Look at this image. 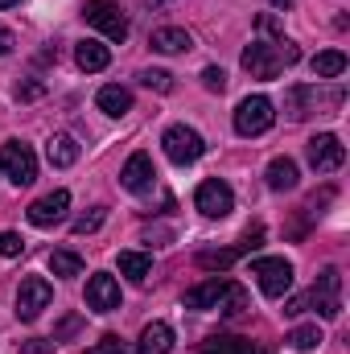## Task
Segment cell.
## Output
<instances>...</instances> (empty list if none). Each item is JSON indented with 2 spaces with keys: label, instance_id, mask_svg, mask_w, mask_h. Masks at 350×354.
<instances>
[{
  "label": "cell",
  "instance_id": "34",
  "mask_svg": "<svg viewBox=\"0 0 350 354\" xmlns=\"http://www.w3.org/2000/svg\"><path fill=\"white\" fill-rule=\"evenodd\" d=\"M12 46H17V37H12V33H8V29L0 25V58H4V54H8Z\"/></svg>",
  "mask_w": 350,
  "mask_h": 354
},
{
  "label": "cell",
  "instance_id": "15",
  "mask_svg": "<svg viewBox=\"0 0 350 354\" xmlns=\"http://www.w3.org/2000/svg\"><path fill=\"white\" fill-rule=\"evenodd\" d=\"M87 309L95 313H111V309H120V284H116V276H107V272H95L87 280Z\"/></svg>",
  "mask_w": 350,
  "mask_h": 354
},
{
  "label": "cell",
  "instance_id": "35",
  "mask_svg": "<svg viewBox=\"0 0 350 354\" xmlns=\"http://www.w3.org/2000/svg\"><path fill=\"white\" fill-rule=\"evenodd\" d=\"M268 4H276V8H288V4H293V0H268Z\"/></svg>",
  "mask_w": 350,
  "mask_h": 354
},
{
  "label": "cell",
  "instance_id": "3",
  "mask_svg": "<svg viewBox=\"0 0 350 354\" xmlns=\"http://www.w3.org/2000/svg\"><path fill=\"white\" fill-rule=\"evenodd\" d=\"M185 309H219V313H243L248 292L231 280H202L185 292Z\"/></svg>",
  "mask_w": 350,
  "mask_h": 354
},
{
  "label": "cell",
  "instance_id": "1",
  "mask_svg": "<svg viewBox=\"0 0 350 354\" xmlns=\"http://www.w3.org/2000/svg\"><path fill=\"white\" fill-rule=\"evenodd\" d=\"M293 62H301V50L293 41H252L243 50V71L252 79H264V83L280 79V71L293 66Z\"/></svg>",
  "mask_w": 350,
  "mask_h": 354
},
{
  "label": "cell",
  "instance_id": "16",
  "mask_svg": "<svg viewBox=\"0 0 350 354\" xmlns=\"http://www.w3.org/2000/svg\"><path fill=\"white\" fill-rule=\"evenodd\" d=\"M252 248H260V227H256V231H252V235H248V239H243L239 248H219V252H202V256H198V268H210V272L219 268V272H223V268H231L235 260H239V256H243V252H252Z\"/></svg>",
  "mask_w": 350,
  "mask_h": 354
},
{
  "label": "cell",
  "instance_id": "7",
  "mask_svg": "<svg viewBox=\"0 0 350 354\" xmlns=\"http://www.w3.org/2000/svg\"><path fill=\"white\" fill-rule=\"evenodd\" d=\"M252 276L260 280L264 297H272V301H280L293 288V264L284 256H264V260H256L252 264Z\"/></svg>",
  "mask_w": 350,
  "mask_h": 354
},
{
  "label": "cell",
  "instance_id": "25",
  "mask_svg": "<svg viewBox=\"0 0 350 354\" xmlns=\"http://www.w3.org/2000/svg\"><path fill=\"white\" fill-rule=\"evenodd\" d=\"M309 66H313V79H342V75H347V54H342V50H326V54H317Z\"/></svg>",
  "mask_w": 350,
  "mask_h": 354
},
{
  "label": "cell",
  "instance_id": "29",
  "mask_svg": "<svg viewBox=\"0 0 350 354\" xmlns=\"http://www.w3.org/2000/svg\"><path fill=\"white\" fill-rule=\"evenodd\" d=\"M140 87L169 95V91H174V75H169V71H140Z\"/></svg>",
  "mask_w": 350,
  "mask_h": 354
},
{
  "label": "cell",
  "instance_id": "8",
  "mask_svg": "<svg viewBox=\"0 0 350 354\" xmlns=\"http://www.w3.org/2000/svg\"><path fill=\"white\" fill-rule=\"evenodd\" d=\"M194 206H198L206 218H227V214L235 210V194H231V185H227V181L206 177V181L194 189Z\"/></svg>",
  "mask_w": 350,
  "mask_h": 354
},
{
  "label": "cell",
  "instance_id": "33",
  "mask_svg": "<svg viewBox=\"0 0 350 354\" xmlns=\"http://www.w3.org/2000/svg\"><path fill=\"white\" fill-rule=\"evenodd\" d=\"M21 354H54V338H29L21 342Z\"/></svg>",
  "mask_w": 350,
  "mask_h": 354
},
{
  "label": "cell",
  "instance_id": "36",
  "mask_svg": "<svg viewBox=\"0 0 350 354\" xmlns=\"http://www.w3.org/2000/svg\"><path fill=\"white\" fill-rule=\"evenodd\" d=\"M12 4H21V0H0V8H12Z\"/></svg>",
  "mask_w": 350,
  "mask_h": 354
},
{
  "label": "cell",
  "instance_id": "20",
  "mask_svg": "<svg viewBox=\"0 0 350 354\" xmlns=\"http://www.w3.org/2000/svg\"><path fill=\"white\" fill-rule=\"evenodd\" d=\"M95 103H99L103 115H124V111H132V91L120 87V83H107V87L95 95Z\"/></svg>",
  "mask_w": 350,
  "mask_h": 354
},
{
  "label": "cell",
  "instance_id": "31",
  "mask_svg": "<svg viewBox=\"0 0 350 354\" xmlns=\"http://www.w3.org/2000/svg\"><path fill=\"white\" fill-rule=\"evenodd\" d=\"M87 354H128V346H124L116 334H107V338H99V342H95Z\"/></svg>",
  "mask_w": 350,
  "mask_h": 354
},
{
  "label": "cell",
  "instance_id": "30",
  "mask_svg": "<svg viewBox=\"0 0 350 354\" xmlns=\"http://www.w3.org/2000/svg\"><path fill=\"white\" fill-rule=\"evenodd\" d=\"M21 248H25V239H21L17 231H0V256H4V260L21 256Z\"/></svg>",
  "mask_w": 350,
  "mask_h": 354
},
{
  "label": "cell",
  "instance_id": "6",
  "mask_svg": "<svg viewBox=\"0 0 350 354\" xmlns=\"http://www.w3.org/2000/svg\"><path fill=\"white\" fill-rule=\"evenodd\" d=\"M161 145H165V157H169L174 165H194V161L206 153V140H202L194 128H185V124H174V128H165Z\"/></svg>",
  "mask_w": 350,
  "mask_h": 354
},
{
  "label": "cell",
  "instance_id": "5",
  "mask_svg": "<svg viewBox=\"0 0 350 354\" xmlns=\"http://www.w3.org/2000/svg\"><path fill=\"white\" fill-rule=\"evenodd\" d=\"M0 169H4V177L21 189V185H33V181H37V157H33L29 145L8 140V145L0 149Z\"/></svg>",
  "mask_w": 350,
  "mask_h": 354
},
{
  "label": "cell",
  "instance_id": "24",
  "mask_svg": "<svg viewBox=\"0 0 350 354\" xmlns=\"http://www.w3.org/2000/svg\"><path fill=\"white\" fill-rule=\"evenodd\" d=\"M120 272L132 284H145L153 276V256H145V252H120Z\"/></svg>",
  "mask_w": 350,
  "mask_h": 354
},
{
  "label": "cell",
  "instance_id": "22",
  "mask_svg": "<svg viewBox=\"0 0 350 354\" xmlns=\"http://www.w3.org/2000/svg\"><path fill=\"white\" fill-rule=\"evenodd\" d=\"M153 50H157V54H185V50H194V37H190L185 29L165 25V29L153 33Z\"/></svg>",
  "mask_w": 350,
  "mask_h": 354
},
{
  "label": "cell",
  "instance_id": "13",
  "mask_svg": "<svg viewBox=\"0 0 350 354\" xmlns=\"http://www.w3.org/2000/svg\"><path fill=\"white\" fill-rule=\"evenodd\" d=\"M66 210H71V194L66 189H50V194H42L29 206V223L33 227H58L66 218Z\"/></svg>",
  "mask_w": 350,
  "mask_h": 354
},
{
  "label": "cell",
  "instance_id": "28",
  "mask_svg": "<svg viewBox=\"0 0 350 354\" xmlns=\"http://www.w3.org/2000/svg\"><path fill=\"white\" fill-rule=\"evenodd\" d=\"M103 218H107V206H95L91 214H79V218H75V227H71V231H75V235H91V231H99V227H103Z\"/></svg>",
  "mask_w": 350,
  "mask_h": 354
},
{
  "label": "cell",
  "instance_id": "26",
  "mask_svg": "<svg viewBox=\"0 0 350 354\" xmlns=\"http://www.w3.org/2000/svg\"><path fill=\"white\" fill-rule=\"evenodd\" d=\"M50 272H54V276H62V280H75V276H83V256H79V252L58 248V252H50Z\"/></svg>",
  "mask_w": 350,
  "mask_h": 354
},
{
  "label": "cell",
  "instance_id": "21",
  "mask_svg": "<svg viewBox=\"0 0 350 354\" xmlns=\"http://www.w3.org/2000/svg\"><path fill=\"white\" fill-rule=\"evenodd\" d=\"M46 157H50V165H54V169H71V165L79 161V140L62 132V136H54V140L46 145Z\"/></svg>",
  "mask_w": 350,
  "mask_h": 354
},
{
  "label": "cell",
  "instance_id": "9",
  "mask_svg": "<svg viewBox=\"0 0 350 354\" xmlns=\"http://www.w3.org/2000/svg\"><path fill=\"white\" fill-rule=\"evenodd\" d=\"M50 301H54L50 280H42V276H25L21 288H17V317H21V322H37L42 309H50Z\"/></svg>",
  "mask_w": 350,
  "mask_h": 354
},
{
  "label": "cell",
  "instance_id": "14",
  "mask_svg": "<svg viewBox=\"0 0 350 354\" xmlns=\"http://www.w3.org/2000/svg\"><path fill=\"white\" fill-rule=\"evenodd\" d=\"M153 181H157V169H153V157L149 153H132L124 161V169H120V185L124 189L145 194V189H153Z\"/></svg>",
  "mask_w": 350,
  "mask_h": 354
},
{
  "label": "cell",
  "instance_id": "10",
  "mask_svg": "<svg viewBox=\"0 0 350 354\" xmlns=\"http://www.w3.org/2000/svg\"><path fill=\"white\" fill-rule=\"evenodd\" d=\"M83 17H87V25H95V29H99L103 37H111V41H124V37H128V17H124L120 4H111V0H87Z\"/></svg>",
  "mask_w": 350,
  "mask_h": 354
},
{
  "label": "cell",
  "instance_id": "4",
  "mask_svg": "<svg viewBox=\"0 0 350 354\" xmlns=\"http://www.w3.org/2000/svg\"><path fill=\"white\" fill-rule=\"evenodd\" d=\"M272 124H276V107H272L268 95H248L235 107V132L239 136H264Z\"/></svg>",
  "mask_w": 350,
  "mask_h": 354
},
{
  "label": "cell",
  "instance_id": "11",
  "mask_svg": "<svg viewBox=\"0 0 350 354\" xmlns=\"http://www.w3.org/2000/svg\"><path fill=\"white\" fill-rule=\"evenodd\" d=\"M305 153H309V165H313L317 174H334V169H342V161H347V145H342L334 132L313 136Z\"/></svg>",
  "mask_w": 350,
  "mask_h": 354
},
{
  "label": "cell",
  "instance_id": "17",
  "mask_svg": "<svg viewBox=\"0 0 350 354\" xmlns=\"http://www.w3.org/2000/svg\"><path fill=\"white\" fill-rule=\"evenodd\" d=\"M174 351V330L165 322H149L140 330V342H136V354H169Z\"/></svg>",
  "mask_w": 350,
  "mask_h": 354
},
{
  "label": "cell",
  "instance_id": "37",
  "mask_svg": "<svg viewBox=\"0 0 350 354\" xmlns=\"http://www.w3.org/2000/svg\"><path fill=\"white\" fill-rule=\"evenodd\" d=\"M153 4H169V0H153Z\"/></svg>",
  "mask_w": 350,
  "mask_h": 354
},
{
  "label": "cell",
  "instance_id": "12",
  "mask_svg": "<svg viewBox=\"0 0 350 354\" xmlns=\"http://www.w3.org/2000/svg\"><path fill=\"white\" fill-rule=\"evenodd\" d=\"M342 91H317V87H293L288 91V120H305L317 107H338Z\"/></svg>",
  "mask_w": 350,
  "mask_h": 354
},
{
  "label": "cell",
  "instance_id": "18",
  "mask_svg": "<svg viewBox=\"0 0 350 354\" xmlns=\"http://www.w3.org/2000/svg\"><path fill=\"white\" fill-rule=\"evenodd\" d=\"M75 62H79V71H87V75H99V71H107V62H111V50L103 46V41H79L75 46Z\"/></svg>",
  "mask_w": 350,
  "mask_h": 354
},
{
  "label": "cell",
  "instance_id": "23",
  "mask_svg": "<svg viewBox=\"0 0 350 354\" xmlns=\"http://www.w3.org/2000/svg\"><path fill=\"white\" fill-rule=\"evenodd\" d=\"M268 189H276V194H280V189H297V161H293V157H276V161H272V165H268Z\"/></svg>",
  "mask_w": 350,
  "mask_h": 354
},
{
  "label": "cell",
  "instance_id": "19",
  "mask_svg": "<svg viewBox=\"0 0 350 354\" xmlns=\"http://www.w3.org/2000/svg\"><path fill=\"white\" fill-rule=\"evenodd\" d=\"M198 354H268L264 346H256L252 338H235V334H219V338H206Z\"/></svg>",
  "mask_w": 350,
  "mask_h": 354
},
{
  "label": "cell",
  "instance_id": "2",
  "mask_svg": "<svg viewBox=\"0 0 350 354\" xmlns=\"http://www.w3.org/2000/svg\"><path fill=\"white\" fill-rule=\"evenodd\" d=\"M305 309H317L326 322H334V317L342 313V272H338V268H326V272L313 280L309 297L288 301V309H284V313H305Z\"/></svg>",
  "mask_w": 350,
  "mask_h": 354
},
{
  "label": "cell",
  "instance_id": "32",
  "mask_svg": "<svg viewBox=\"0 0 350 354\" xmlns=\"http://www.w3.org/2000/svg\"><path fill=\"white\" fill-rule=\"evenodd\" d=\"M202 87L206 91H227V75H223V66H206V71H202Z\"/></svg>",
  "mask_w": 350,
  "mask_h": 354
},
{
  "label": "cell",
  "instance_id": "27",
  "mask_svg": "<svg viewBox=\"0 0 350 354\" xmlns=\"http://www.w3.org/2000/svg\"><path fill=\"white\" fill-rule=\"evenodd\" d=\"M288 346H293V351H313V346H322V330H317V326H297V330L288 334Z\"/></svg>",
  "mask_w": 350,
  "mask_h": 354
}]
</instances>
